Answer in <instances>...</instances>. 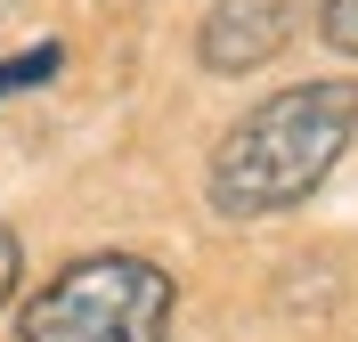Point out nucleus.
Listing matches in <instances>:
<instances>
[{"label": "nucleus", "instance_id": "f257e3e1", "mask_svg": "<svg viewBox=\"0 0 358 342\" xmlns=\"http://www.w3.org/2000/svg\"><path fill=\"white\" fill-rule=\"evenodd\" d=\"M350 131H358V82H293V90L261 98V106L212 147L203 196H212L220 220L293 212L301 196L326 187V171L342 163Z\"/></svg>", "mask_w": 358, "mask_h": 342}, {"label": "nucleus", "instance_id": "f03ea898", "mask_svg": "<svg viewBox=\"0 0 358 342\" xmlns=\"http://www.w3.org/2000/svg\"><path fill=\"white\" fill-rule=\"evenodd\" d=\"M171 326V277L138 252H90L57 269L24 301V342H163Z\"/></svg>", "mask_w": 358, "mask_h": 342}, {"label": "nucleus", "instance_id": "7ed1b4c3", "mask_svg": "<svg viewBox=\"0 0 358 342\" xmlns=\"http://www.w3.org/2000/svg\"><path fill=\"white\" fill-rule=\"evenodd\" d=\"M285 41H293V8L285 0H212V17L196 33V57L212 73H261Z\"/></svg>", "mask_w": 358, "mask_h": 342}, {"label": "nucleus", "instance_id": "20e7f679", "mask_svg": "<svg viewBox=\"0 0 358 342\" xmlns=\"http://www.w3.org/2000/svg\"><path fill=\"white\" fill-rule=\"evenodd\" d=\"M66 66V49L41 41V49H24V57H0V98H17V90H41L49 73Z\"/></svg>", "mask_w": 358, "mask_h": 342}, {"label": "nucleus", "instance_id": "39448f33", "mask_svg": "<svg viewBox=\"0 0 358 342\" xmlns=\"http://www.w3.org/2000/svg\"><path fill=\"white\" fill-rule=\"evenodd\" d=\"M317 33H326V49L358 57V0H326V17H317Z\"/></svg>", "mask_w": 358, "mask_h": 342}, {"label": "nucleus", "instance_id": "423d86ee", "mask_svg": "<svg viewBox=\"0 0 358 342\" xmlns=\"http://www.w3.org/2000/svg\"><path fill=\"white\" fill-rule=\"evenodd\" d=\"M17 285H24V245H17V228H0V310L17 301Z\"/></svg>", "mask_w": 358, "mask_h": 342}]
</instances>
